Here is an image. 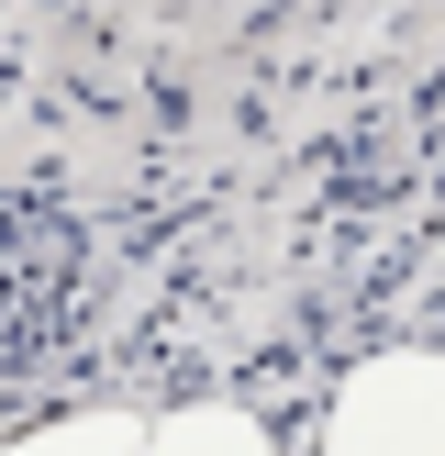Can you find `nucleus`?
<instances>
[{"mask_svg": "<svg viewBox=\"0 0 445 456\" xmlns=\"http://www.w3.org/2000/svg\"><path fill=\"white\" fill-rule=\"evenodd\" d=\"M323 456H445V346L345 368V390L323 412Z\"/></svg>", "mask_w": 445, "mask_h": 456, "instance_id": "f257e3e1", "label": "nucleus"}, {"mask_svg": "<svg viewBox=\"0 0 445 456\" xmlns=\"http://www.w3.org/2000/svg\"><path fill=\"white\" fill-rule=\"evenodd\" d=\"M145 456H279V445H267L245 412H222V401H190V412L145 423Z\"/></svg>", "mask_w": 445, "mask_h": 456, "instance_id": "f03ea898", "label": "nucleus"}, {"mask_svg": "<svg viewBox=\"0 0 445 456\" xmlns=\"http://www.w3.org/2000/svg\"><path fill=\"white\" fill-rule=\"evenodd\" d=\"M0 456H145V423L134 412H67L44 435H12Z\"/></svg>", "mask_w": 445, "mask_h": 456, "instance_id": "7ed1b4c3", "label": "nucleus"}]
</instances>
